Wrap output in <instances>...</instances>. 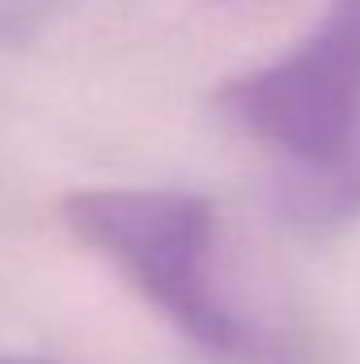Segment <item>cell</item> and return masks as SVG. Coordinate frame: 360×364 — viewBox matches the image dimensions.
Wrapping results in <instances>:
<instances>
[{
	"instance_id": "6da1fadb",
	"label": "cell",
	"mask_w": 360,
	"mask_h": 364,
	"mask_svg": "<svg viewBox=\"0 0 360 364\" xmlns=\"http://www.w3.org/2000/svg\"><path fill=\"white\" fill-rule=\"evenodd\" d=\"M64 225L157 305L182 335L216 356L250 360L263 339L212 284L216 212L203 195L162 186H97L64 199Z\"/></svg>"
},
{
	"instance_id": "7a4b0ae2",
	"label": "cell",
	"mask_w": 360,
	"mask_h": 364,
	"mask_svg": "<svg viewBox=\"0 0 360 364\" xmlns=\"http://www.w3.org/2000/svg\"><path fill=\"white\" fill-rule=\"evenodd\" d=\"M216 106L297 166H318L360 127V0H331L280 60L216 90Z\"/></svg>"
},
{
	"instance_id": "3957f363",
	"label": "cell",
	"mask_w": 360,
	"mask_h": 364,
	"mask_svg": "<svg viewBox=\"0 0 360 364\" xmlns=\"http://www.w3.org/2000/svg\"><path fill=\"white\" fill-rule=\"evenodd\" d=\"M280 208L292 225L305 229H335L360 220V127L327 161L297 166V174L280 191Z\"/></svg>"
},
{
	"instance_id": "277c9868",
	"label": "cell",
	"mask_w": 360,
	"mask_h": 364,
	"mask_svg": "<svg viewBox=\"0 0 360 364\" xmlns=\"http://www.w3.org/2000/svg\"><path fill=\"white\" fill-rule=\"evenodd\" d=\"M0 364H51V360H30V356H0Z\"/></svg>"
}]
</instances>
